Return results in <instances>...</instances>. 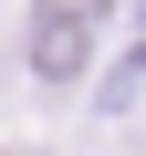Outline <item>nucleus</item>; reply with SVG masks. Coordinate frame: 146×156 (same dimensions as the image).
Returning a JSON list of instances; mask_svg holds the SVG:
<instances>
[{"instance_id": "nucleus-1", "label": "nucleus", "mask_w": 146, "mask_h": 156, "mask_svg": "<svg viewBox=\"0 0 146 156\" xmlns=\"http://www.w3.org/2000/svg\"><path fill=\"white\" fill-rule=\"evenodd\" d=\"M94 21H104V0H42V21H31V73L42 83H73V73H84Z\"/></svg>"}]
</instances>
